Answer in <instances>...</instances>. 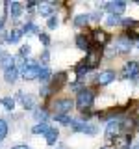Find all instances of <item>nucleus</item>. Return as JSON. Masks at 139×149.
Segmentation results:
<instances>
[{
  "instance_id": "9",
  "label": "nucleus",
  "mask_w": 139,
  "mask_h": 149,
  "mask_svg": "<svg viewBox=\"0 0 139 149\" xmlns=\"http://www.w3.org/2000/svg\"><path fill=\"white\" fill-rule=\"evenodd\" d=\"M113 80H115V71H102L96 77V84H100V86H106V84H109Z\"/></svg>"
},
{
  "instance_id": "21",
  "label": "nucleus",
  "mask_w": 139,
  "mask_h": 149,
  "mask_svg": "<svg viewBox=\"0 0 139 149\" xmlns=\"http://www.w3.org/2000/svg\"><path fill=\"white\" fill-rule=\"evenodd\" d=\"M82 132L87 134V136H95V134L98 132V127H96V125H91V123H85L83 129H82Z\"/></svg>"
},
{
  "instance_id": "7",
  "label": "nucleus",
  "mask_w": 139,
  "mask_h": 149,
  "mask_svg": "<svg viewBox=\"0 0 139 149\" xmlns=\"http://www.w3.org/2000/svg\"><path fill=\"white\" fill-rule=\"evenodd\" d=\"M106 9L109 11V15H120V13L126 9V2H122V0L108 2V4H106Z\"/></svg>"
},
{
  "instance_id": "27",
  "label": "nucleus",
  "mask_w": 139,
  "mask_h": 149,
  "mask_svg": "<svg viewBox=\"0 0 139 149\" xmlns=\"http://www.w3.org/2000/svg\"><path fill=\"white\" fill-rule=\"evenodd\" d=\"M8 136V121L6 119H0V142Z\"/></svg>"
},
{
  "instance_id": "14",
  "label": "nucleus",
  "mask_w": 139,
  "mask_h": 149,
  "mask_svg": "<svg viewBox=\"0 0 139 149\" xmlns=\"http://www.w3.org/2000/svg\"><path fill=\"white\" fill-rule=\"evenodd\" d=\"M17 77H19V69L17 67H11V69H6V71H4V80L9 82V84L15 82Z\"/></svg>"
},
{
  "instance_id": "16",
  "label": "nucleus",
  "mask_w": 139,
  "mask_h": 149,
  "mask_svg": "<svg viewBox=\"0 0 139 149\" xmlns=\"http://www.w3.org/2000/svg\"><path fill=\"white\" fill-rule=\"evenodd\" d=\"M34 118L35 121H39V123H46V119H48V112L45 108H35L34 110Z\"/></svg>"
},
{
  "instance_id": "20",
  "label": "nucleus",
  "mask_w": 139,
  "mask_h": 149,
  "mask_svg": "<svg viewBox=\"0 0 139 149\" xmlns=\"http://www.w3.org/2000/svg\"><path fill=\"white\" fill-rule=\"evenodd\" d=\"M130 146V136H119L115 138V147H120V149H126Z\"/></svg>"
},
{
  "instance_id": "23",
  "label": "nucleus",
  "mask_w": 139,
  "mask_h": 149,
  "mask_svg": "<svg viewBox=\"0 0 139 149\" xmlns=\"http://www.w3.org/2000/svg\"><path fill=\"white\" fill-rule=\"evenodd\" d=\"M89 17L91 15H76V17H74V26H78V28L85 26L87 22H89Z\"/></svg>"
},
{
  "instance_id": "22",
  "label": "nucleus",
  "mask_w": 139,
  "mask_h": 149,
  "mask_svg": "<svg viewBox=\"0 0 139 149\" xmlns=\"http://www.w3.org/2000/svg\"><path fill=\"white\" fill-rule=\"evenodd\" d=\"M50 130V127H48V123H37L34 129H32V132L34 134H46Z\"/></svg>"
},
{
  "instance_id": "18",
  "label": "nucleus",
  "mask_w": 139,
  "mask_h": 149,
  "mask_svg": "<svg viewBox=\"0 0 139 149\" xmlns=\"http://www.w3.org/2000/svg\"><path fill=\"white\" fill-rule=\"evenodd\" d=\"M76 47L78 49H82V50H87L89 52V41H87V37L85 36H76Z\"/></svg>"
},
{
  "instance_id": "35",
  "label": "nucleus",
  "mask_w": 139,
  "mask_h": 149,
  "mask_svg": "<svg viewBox=\"0 0 139 149\" xmlns=\"http://www.w3.org/2000/svg\"><path fill=\"white\" fill-rule=\"evenodd\" d=\"M39 39L43 41V45H48V43H50V37L46 36V34H39Z\"/></svg>"
},
{
  "instance_id": "19",
  "label": "nucleus",
  "mask_w": 139,
  "mask_h": 149,
  "mask_svg": "<svg viewBox=\"0 0 139 149\" xmlns=\"http://www.w3.org/2000/svg\"><path fill=\"white\" fill-rule=\"evenodd\" d=\"M65 80H67V78H65V73H58V74L52 78V88H54V90L61 88L63 84H65Z\"/></svg>"
},
{
  "instance_id": "10",
  "label": "nucleus",
  "mask_w": 139,
  "mask_h": 149,
  "mask_svg": "<svg viewBox=\"0 0 139 149\" xmlns=\"http://www.w3.org/2000/svg\"><path fill=\"white\" fill-rule=\"evenodd\" d=\"M130 49H132V39H128V36L119 37V41H117V49H115V52H128Z\"/></svg>"
},
{
  "instance_id": "28",
  "label": "nucleus",
  "mask_w": 139,
  "mask_h": 149,
  "mask_svg": "<svg viewBox=\"0 0 139 149\" xmlns=\"http://www.w3.org/2000/svg\"><path fill=\"white\" fill-rule=\"evenodd\" d=\"M87 71H89V67H87V63H85V62H82V63H80V65L76 67V77H78V78H82L83 74L87 73Z\"/></svg>"
},
{
  "instance_id": "3",
  "label": "nucleus",
  "mask_w": 139,
  "mask_h": 149,
  "mask_svg": "<svg viewBox=\"0 0 139 149\" xmlns=\"http://www.w3.org/2000/svg\"><path fill=\"white\" fill-rule=\"evenodd\" d=\"M52 106H54L56 114H67V112H71V108L74 106V102L71 99H56L52 102Z\"/></svg>"
},
{
  "instance_id": "15",
  "label": "nucleus",
  "mask_w": 139,
  "mask_h": 149,
  "mask_svg": "<svg viewBox=\"0 0 139 149\" xmlns=\"http://www.w3.org/2000/svg\"><path fill=\"white\" fill-rule=\"evenodd\" d=\"M45 136H46V143H48V146H54V143L58 142V138H59V132H58L56 127H50V130L45 134Z\"/></svg>"
},
{
  "instance_id": "12",
  "label": "nucleus",
  "mask_w": 139,
  "mask_h": 149,
  "mask_svg": "<svg viewBox=\"0 0 139 149\" xmlns=\"http://www.w3.org/2000/svg\"><path fill=\"white\" fill-rule=\"evenodd\" d=\"M0 65H2L4 69H11V67H15V62H13V56H11V54H8V52L0 54Z\"/></svg>"
},
{
  "instance_id": "30",
  "label": "nucleus",
  "mask_w": 139,
  "mask_h": 149,
  "mask_svg": "<svg viewBox=\"0 0 139 149\" xmlns=\"http://www.w3.org/2000/svg\"><path fill=\"white\" fill-rule=\"evenodd\" d=\"M39 80H41V82H48V80H50V69H48V67H43V69H41Z\"/></svg>"
},
{
  "instance_id": "5",
  "label": "nucleus",
  "mask_w": 139,
  "mask_h": 149,
  "mask_svg": "<svg viewBox=\"0 0 139 149\" xmlns=\"http://www.w3.org/2000/svg\"><path fill=\"white\" fill-rule=\"evenodd\" d=\"M122 77L124 78H137L139 77V63L137 62H128L122 67Z\"/></svg>"
},
{
  "instance_id": "32",
  "label": "nucleus",
  "mask_w": 139,
  "mask_h": 149,
  "mask_svg": "<svg viewBox=\"0 0 139 149\" xmlns=\"http://www.w3.org/2000/svg\"><path fill=\"white\" fill-rule=\"evenodd\" d=\"M28 54H30V45H22L21 47V56L24 58V56H28Z\"/></svg>"
},
{
  "instance_id": "6",
  "label": "nucleus",
  "mask_w": 139,
  "mask_h": 149,
  "mask_svg": "<svg viewBox=\"0 0 139 149\" xmlns=\"http://www.w3.org/2000/svg\"><path fill=\"white\" fill-rule=\"evenodd\" d=\"M83 62L87 63V67H89V69L96 67V65L100 63V50H98V49H89V52H87V58L83 60Z\"/></svg>"
},
{
  "instance_id": "34",
  "label": "nucleus",
  "mask_w": 139,
  "mask_h": 149,
  "mask_svg": "<svg viewBox=\"0 0 139 149\" xmlns=\"http://www.w3.org/2000/svg\"><path fill=\"white\" fill-rule=\"evenodd\" d=\"M56 26H58V19H56V17H50L48 19V28H56Z\"/></svg>"
},
{
  "instance_id": "24",
  "label": "nucleus",
  "mask_w": 139,
  "mask_h": 149,
  "mask_svg": "<svg viewBox=\"0 0 139 149\" xmlns=\"http://www.w3.org/2000/svg\"><path fill=\"white\" fill-rule=\"evenodd\" d=\"M21 36H22V30H11L9 36H8V41L9 43H17V41L21 39Z\"/></svg>"
},
{
  "instance_id": "25",
  "label": "nucleus",
  "mask_w": 139,
  "mask_h": 149,
  "mask_svg": "<svg viewBox=\"0 0 139 149\" xmlns=\"http://www.w3.org/2000/svg\"><path fill=\"white\" fill-rule=\"evenodd\" d=\"M0 102L4 104V108H6V110H13V108H15V99H13V97H4Z\"/></svg>"
},
{
  "instance_id": "36",
  "label": "nucleus",
  "mask_w": 139,
  "mask_h": 149,
  "mask_svg": "<svg viewBox=\"0 0 139 149\" xmlns=\"http://www.w3.org/2000/svg\"><path fill=\"white\" fill-rule=\"evenodd\" d=\"M11 149H30V147H28V146H24V143H22V146H13Z\"/></svg>"
},
{
  "instance_id": "1",
  "label": "nucleus",
  "mask_w": 139,
  "mask_h": 149,
  "mask_svg": "<svg viewBox=\"0 0 139 149\" xmlns=\"http://www.w3.org/2000/svg\"><path fill=\"white\" fill-rule=\"evenodd\" d=\"M93 101H95V91L89 90V88H82L78 91V97H76V106L80 108L82 112L89 110L93 106Z\"/></svg>"
},
{
  "instance_id": "4",
  "label": "nucleus",
  "mask_w": 139,
  "mask_h": 149,
  "mask_svg": "<svg viewBox=\"0 0 139 149\" xmlns=\"http://www.w3.org/2000/svg\"><path fill=\"white\" fill-rule=\"evenodd\" d=\"M120 129H122V121L120 119H111L109 123H108V127H106V136L108 138H117L119 136V132H120Z\"/></svg>"
},
{
  "instance_id": "29",
  "label": "nucleus",
  "mask_w": 139,
  "mask_h": 149,
  "mask_svg": "<svg viewBox=\"0 0 139 149\" xmlns=\"http://www.w3.org/2000/svg\"><path fill=\"white\" fill-rule=\"evenodd\" d=\"M54 119L59 121V123H63V125H71V121H72V119H69L67 114H54Z\"/></svg>"
},
{
  "instance_id": "11",
  "label": "nucleus",
  "mask_w": 139,
  "mask_h": 149,
  "mask_svg": "<svg viewBox=\"0 0 139 149\" xmlns=\"http://www.w3.org/2000/svg\"><path fill=\"white\" fill-rule=\"evenodd\" d=\"M93 41H95L96 45H106L109 41V36L106 34L104 30H95L93 32Z\"/></svg>"
},
{
  "instance_id": "38",
  "label": "nucleus",
  "mask_w": 139,
  "mask_h": 149,
  "mask_svg": "<svg viewBox=\"0 0 139 149\" xmlns=\"http://www.w3.org/2000/svg\"><path fill=\"white\" fill-rule=\"evenodd\" d=\"M132 149H139V143H136V146H133V147H132Z\"/></svg>"
},
{
  "instance_id": "33",
  "label": "nucleus",
  "mask_w": 139,
  "mask_h": 149,
  "mask_svg": "<svg viewBox=\"0 0 139 149\" xmlns=\"http://www.w3.org/2000/svg\"><path fill=\"white\" fill-rule=\"evenodd\" d=\"M41 60H43L45 65L48 63V60H50V52H48V50H43V54H41Z\"/></svg>"
},
{
  "instance_id": "13",
  "label": "nucleus",
  "mask_w": 139,
  "mask_h": 149,
  "mask_svg": "<svg viewBox=\"0 0 139 149\" xmlns=\"http://www.w3.org/2000/svg\"><path fill=\"white\" fill-rule=\"evenodd\" d=\"M9 15H11V19H19L21 17V11H22V6L21 2H9Z\"/></svg>"
},
{
  "instance_id": "37",
  "label": "nucleus",
  "mask_w": 139,
  "mask_h": 149,
  "mask_svg": "<svg viewBox=\"0 0 139 149\" xmlns=\"http://www.w3.org/2000/svg\"><path fill=\"white\" fill-rule=\"evenodd\" d=\"M34 6H37V0H30V2H28V8H34Z\"/></svg>"
},
{
  "instance_id": "39",
  "label": "nucleus",
  "mask_w": 139,
  "mask_h": 149,
  "mask_svg": "<svg viewBox=\"0 0 139 149\" xmlns=\"http://www.w3.org/2000/svg\"><path fill=\"white\" fill-rule=\"evenodd\" d=\"M102 149H106V147H102Z\"/></svg>"
},
{
  "instance_id": "17",
  "label": "nucleus",
  "mask_w": 139,
  "mask_h": 149,
  "mask_svg": "<svg viewBox=\"0 0 139 149\" xmlns=\"http://www.w3.org/2000/svg\"><path fill=\"white\" fill-rule=\"evenodd\" d=\"M52 11H54V4H50V2L39 4V13L43 17H50V15H52Z\"/></svg>"
},
{
  "instance_id": "2",
  "label": "nucleus",
  "mask_w": 139,
  "mask_h": 149,
  "mask_svg": "<svg viewBox=\"0 0 139 149\" xmlns=\"http://www.w3.org/2000/svg\"><path fill=\"white\" fill-rule=\"evenodd\" d=\"M39 73H41V67H39V63H35V62L24 63V67H22V78H26V80L39 78Z\"/></svg>"
},
{
  "instance_id": "8",
  "label": "nucleus",
  "mask_w": 139,
  "mask_h": 149,
  "mask_svg": "<svg viewBox=\"0 0 139 149\" xmlns=\"http://www.w3.org/2000/svg\"><path fill=\"white\" fill-rule=\"evenodd\" d=\"M17 97H21L22 106H24L26 110H34L35 106H37V99H35L34 95H28V93H26V95H24V93H19Z\"/></svg>"
},
{
  "instance_id": "26",
  "label": "nucleus",
  "mask_w": 139,
  "mask_h": 149,
  "mask_svg": "<svg viewBox=\"0 0 139 149\" xmlns=\"http://www.w3.org/2000/svg\"><path fill=\"white\" fill-rule=\"evenodd\" d=\"M24 32L26 34H35V32H39V28H37L34 22H26V24L22 26V34H24Z\"/></svg>"
},
{
  "instance_id": "31",
  "label": "nucleus",
  "mask_w": 139,
  "mask_h": 149,
  "mask_svg": "<svg viewBox=\"0 0 139 149\" xmlns=\"http://www.w3.org/2000/svg\"><path fill=\"white\" fill-rule=\"evenodd\" d=\"M120 22V17L119 15H108V19H106V24L108 26H115Z\"/></svg>"
}]
</instances>
